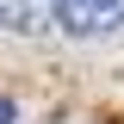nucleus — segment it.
Returning a JSON list of instances; mask_svg holds the SVG:
<instances>
[{"mask_svg": "<svg viewBox=\"0 0 124 124\" xmlns=\"http://www.w3.org/2000/svg\"><path fill=\"white\" fill-rule=\"evenodd\" d=\"M0 25L6 31H44V25H56V0H0Z\"/></svg>", "mask_w": 124, "mask_h": 124, "instance_id": "f03ea898", "label": "nucleus"}, {"mask_svg": "<svg viewBox=\"0 0 124 124\" xmlns=\"http://www.w3.org/2000/svg\"><path fill=\"white\" fill-rule=\"evenodd\" d=\"M68 124H81V118H68Z\"/></svg>", "mask_w": 124, "mask_h": 124, "instance_id": "20e7f679", "label": "nucleus"}, {"mask_svg": "<svg viewBox=\"0 0 124 124\" xmlns=\"http://www.w3.org/2000/svg\"><path fill=\"white\" fill-rule=\"evenodd\" d=\"M0 124H13V106H6V99H0Z\"/></svg>", "mask_w": 124, "mask_h": 124, "instance_id": "7ed1b4c3", "label": "nucleus"}, {"mask_svg": "<svg viewBox=\"0 0 124 124\" xmlns=\"http://www.w3.org/2000/svg\"><path fill=\"white\" fill-rule=\"evenodd\" d=\"M56 25L68 37H112L124 31V0H56Z\"/></svg>", "mask_w": 124, "mask_h": 124, "instance_id": "f257e3e1", "label": "nucleus"}]
</instances>
